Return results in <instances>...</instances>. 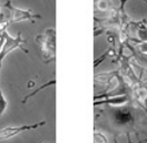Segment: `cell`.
Here are the masks:
<instances>
[{"instance_id": "1", "label": "cell", "mask_w": 147, "mask_h": 143, "mask_svg": "<svg viewBox=\"0 0 147 143\" xmlns=\"http://www.w3.org/2000/svg\"><path fill=\"white\" fill-rule=\"evenodd\" d=\"M36 42L39 45L40 53L45 63L56 60V29L53 27L36 36Z\"/></svg>"}, {"instance_id": "2", "label": "cell", "mask_w": 147, "mask_h": 143, "mask_svg": "<svg viewBox=\"0 0 147 143\" xmlns=\"http://www.w3.org/2000/svg\"><path fill=\"white\" fill-rule=\"evenodd\" d=\"M27 41L25 39H22L21 37V31L18 32V35L16 37H11L6 31L2 32V45H1V50H0V54L1 58L5 59L8 54L16 50V49H20L21 51H24L25 53H28V50L26 48H24V45H26Z\"/></svg>"}, {"instance_id": "3", "label": "cell", "mask_w": 147, "mask_h": 143, "mask_svg": "<svg viewBox=\"0 0 147 143\" xmlns=\"http://www.w3.org/2000/svg\"><path fill=\"white\" fill-rule=\"evenodd\" d=\"M3 8L8 10L10 12L9 17V22L13 23V22H21V21H31L35 22L36 19H41V16L39 15H34L31 9L26 10V9H20V8H16L10 0H7L6 3L2 5Z\"/></svg>"}, {"instance_id": "4", "label": "cell", "mask_w": 147, "mask_h": 143, "mask_svg": "<svg viewBox=\"0 0 147 143\" xmlns=\"http://www.w3.org/2000/svg\"><path fill=\"white\" fill-rule=\"evenodd\" d=\"M46 121H40V122H36V123H31V124H22L19 126H6L3 129L0 130V141H7L11 138L17 136L18 134H21L27 131H32L39 129L44 125H46Z\"/></svg>"}, {"instance_id": "5", "label": "cell", "mask_w": 147, "mask_h": 143, "mask_svg": "<svg viewBox=\"0 0 147 143\" xmlns=\"http://www.w3.org/2000/svg\"><path fill=\"white\" fill-rule=\"evenodd\" d=\"M113 118H114L115 123L118 125L131 124L134 122V116L131 113V110L129 108H125V106L114 109Z\"/></svg>"}, {"instance_id": "6", "label": "cell", "mask_w": 147, "mask_h": 143, "mask_svg": "<svg viewBox=\"0 0 147 143\" xmlns=\"http://www.w3.org/2000/svg\"><path fill=\"white\" fill-rule=\"evenodd\" d=\"M130 101H131V97L129 94H121V96H114L109 98L96 100L94 102V106L98 107V106H104V104H109L111 107H121Z\"/></svg>"}, {"instance_id": "7", "label": "cell", "mask_w": 147, "mask_h": 143, "mask_svg": "<svg viewBox=\"0 0 147 143\" xmlns=\"http://www.w3.org/2000/svg\"><path fill=\"white\" fill-rule=\"evenodd\" d=\"M1 45H2V32H0V50H1ZM2 61H3V59L1 58V54H0V118L2 116V114L5 113V111L7 110V107H8V101L6 100L3 93H2V90H1V69H2Z\"/></svg>"}, {"instance_id": "8", "label": "cell", "mask_w": 147, "mask_h": 143, "mask_svg": "<svg viewBox=\"0 0 147 143\" xmlns=\"http://www.w3.org/2000/svg\"><path fill=\"white\" fill-rule=\"evenodd\" d=\"M118 73V70L113 72H105V73H100V74H96L95 76V82L96 83H101V84H109L111 81L116 79V76Z\"/></svg>"}, {"instance_id": "9", "label": "cell", "mask_w": 147, "mask_h": 143, "mask_svg": "<svg viewBox=\"0 0 147 143\" xmlns=\"http://www.w3.org/2000/svg\"><path fill=\"white\" fill-rule=\"evenodd\" d=\"M56 84V80L55 79H53V80H50V81H48V82H45L44 84H41L39 88L37 90H35V91H32L31 93H29V94H27L25 98L22 99V101H21V103H26L28 100L30 98H32L34 96H36L38 92H40V91H42L44 89H47V88H49V87H53V86H55Z\"/></svg>"}, {"instance_id": "10", "label": "cell", "mask_w": 147, "mask_h": 143, "mask_svg": "<svg viewBox=\"0 0 147 143\" xmlns=\"http://www.w3.org/2000/svg\"><path fill=\"white\" fill-rule=\"evenodd\" d=\"M111 7L110 0H95V12L98 10L100 11H107Z\"/></svg>"}, {"instance_id": "11", "label": "cell", "mask_w": 147, "mask_h": 143, "mask_svg": "<svg viewBox=\"0 0 147 143\" xmlns=\"http://www.w3.org/2000/svg\"><path fill=\"white\" fill-rule=\"evenodd\" d=\"M114 54H115V50H114V47H111V48H109V49H108L105 53L102 54L101 57H99L98 59H96V60H95L94 67H95V68H97V67H98V65H99V64H100L105 59H107V57H108V55H114Z\"/></svg>"}, {"instance_id": "12", "label": "cell", "mask_w": 147, "mask_h": 143, "mask_svg": "<svg viewBox=\"0 0 147 143\" xmlns=\"http://www.w3.org/2000/svg\"><path fill=\"white\" fill-rule=\"evenodd\" d=\"M94 140H95V143H108L106 136L102 133H99V132H95V134H94Z\"/></svg>"}, {"instance_id": "13", "label": "cell", "mask_w": 147, "mask_h": 143, "mask_svg": "<svg viewBox=\"0 0 147 143\" xmlns=\"http://www.w3.org/2000/svg\"><path fill=\"white\" fill-rule=\"evenodd\" d=\"M34 84H35V83H34V82H32V81H31V82H30V83H28V88H29V89H30V88H31V87H32V86H34Z\"/></svg>"}, {"instance_id": "14", "label": "cell", "mask_w": 147, "mask_h": 143, "mask_svg": "<svg viewBox=\"0 0 147 143\" xmlns=\"http://www.w3.org/2000/svg\"><path fill=\"white\" fill-rule=\"evenodd\" d=\"M144 21H145V23L147 25V20H146V19H144Z\"/></svg>"}, {"instance_id": "15", "label": "cell", "mask_w": 147, "mask_h": 143, "mask_svg": "<svg viewBox=\"0 0 147 143\" xmlns=\"http://www.w3.org/2000/svg\"><path fill=\"white\" fill-rule=\"evenodd\" d=\"M143 1H145V2H146V1H147V0H143Z\"/></svg>"}]
</instances>
